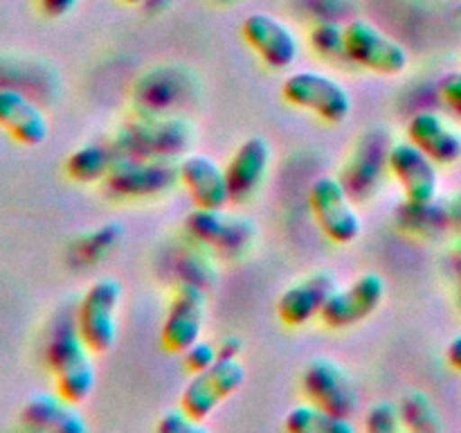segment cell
I'll return each instance as SVG.
<instances>
[{
  "label": "cell",
  "instance_id": "6da1fadb",
  "mask_svg": "<svg viewBox=\"0 0 461 433\" xmlns=\"http://www.w3.org/2000/svg\"><path fill=\"white\" fill-rule=\"evenodd\" d=\"M196 131L183 117L147 115L120 126L111 138L120 156L140 158H183L189 153Z\"/></svg>",
  "mask_w": 461,
  "mask_h": 433
},
{
  "label": "cell",
  "instance_id": "7a4b0ae2",
  "mask_svg": "<svg viewBox=\"0 0 461 433\" xmlns=\"http://www.w3.org/2000/svg\"><path fill=\"white\" fill-rule=\"evenodd\" d=\"M90 352L75 323L59 325L50 336L45 359L57 382V392L72 404H81L95 391L97 373Z\"/></svg>",
  "mask_w": 461,
  "mask_h": 433
},
{
  "label": "cell",
  "instance_id": "3957f363",
  "mask_svg": "<svg viewBox=\"0 0 461 433\" xmlns=\"http://www.w3.org/2000/svg\"><path fill=\"white\" fill-rule=\"evenodd\" d=\"M104 183L122 198L158 197L180 183V158L120 156Z\"/></svg>",
  "mask_w": 461,
  "mask_h": 433
},
{
  "label": "cell",
  "instance_id": "277c9868",
  "mask_svg": "<svg viewBox=\"0 0 461 433\" xmlns=\"http://www.w3.org/2000/svg\"><path fill=\"white\" fill-rule=\"evenodd\" d=\"M288 104L313 113L329 124H340L351 113V95L333 77L318 70L293 72L282 86Z\"/></svg>",
  "mask_w": 461,
  "mask_h": 433
},
{
  "label": "cell",
  "instance_id": "5b68a950",
  "mask_svg": "<svg viewBox=\"0 0 461 433\" xmlns=\"http://www.w3.org/2000/svg\"><path fill=\"white\" fill-rule=\"evenodd\" d=\"M122 302V284L102 278L88 287L77 309V329L93 352H108L117 341V309Z\"/></svg>",
  "mask_w": 461,
  "mask_h": 433
},
{
  "label": "cell",
  "instance_id": "8992f818",
  "mask_svg": "<svg viewBox=\"0 0 461 433\" xmlns=\"http://www.w3.org/2000/svg\"><path fill=\"white\" fill-rule=\"evenodd\" d=\"M309 203L320 228L331 242L351 244L363 233V221L349 198L345 183L333 176H320L309 189Z\"/></svg>",
  "mask_w": 461,
  "mask_h": 433
},
{
  "label": "cell",
  "instance_id": "52a82bcc",
  "mask_svg": "<svg viewBox=\"0 0 461 433\" xmlns=\"http://www.w3.org/2000/svg\"><path fill=\"white\" fill-rule=\"evenodd\" d=\"M302 391L309 401L322 406L338 418L351 419L358 410V388L340 364L318 356L302 370Z\"/></svg>",
  "mask_w": 461,
  "mask_h": 433
},
{
  "label": "cell",
  "instance_id": "ba28073f",
  "mask_svg": "<svg viewBox=\"0 0 461 433\" xmlns=\"http://www.w3.org/2000/svg\"><path fill=\"white\" fill-rule=\"evenodd\" d=\"M187 230L196 242L225 257L246 255L255 242V226L241 215H230L223 207H196L187 216Z\"/></svg>",
  "mask_w": 461,
  "mask_h": 433
},
{
  "label": "cell",
  "instance_id": "9c48e42d",
  "mask_svg": "<svg viewBox=\"0 0 461 433\" xmlns=\"http://www.w3.org/2000/svg\"><path fill=\"white\" fill-rule=\"evenodd\" d=\"M246 383V365L239 359H219L210 368L194 373L180 395V406L192 418L207 419L228 397Z\"/></svg>",
  "mask_w": 461,
  "mask_h": 433
},
{
  "label": "cell",
  "instance_id": "30bf717a",
  "mask_svg": "<svg viewBox=\"0 0 461 433\" xmlns=\"http://www.w3.org/2000/svg\"><path fill=\"white\" fill-rule=\"evenodd\" d=\"M347 59L378 75H401L408 68L410 54L396 39L372 23L356 18L345 25Z\"/></svg>",
  "mask_w": 461,
  "mask_h": 433
},
{
  "label": "cell",
  "instance_id": "8fae6325",
  "mask_svg": "<svg viewBox=\"0 0 461 433\" xmlns=\"http://www.w3.org/2000/svg\"><path fill=\"white\" fill-rule=\"evenodd\" d=\"M385 300V280L378 273H363L347 287H338L324 305L322 323L331 329H347L363 323Z\"/></svg>",
  "mask_w": 461,
  "mask_h": 433
},
{
  "label": "cell",
  "instance_id": "7c38bea8",
  "mask_svg": "<svg viewBox=\"0 0 461 433\" xmlns=\"http://www.w3.org/2000/svg\"><path fill=\"white\" fill-rule=\"evenodd\" d=\"M387 165L412 206H430L439 192L437 162L417 144L403 140L387 152Z\"/></svg>",
  "mask_w": 461,
  "mask_h": 433
},
{
  "label": "cell",
  "instance_id": "4fadbf2b",
  "mask_svg": "<svg viewBox=\"0 0 461 433\" xmlns=\"http://www.w3.org/2000/svg\"><path fill=\"white\" fill-rule=\"evenodd\" d=\"M241 34L246 43L259 54L261 61L268 63L275 70H286L297 61L300 41H297L295 32L273 14H250L243 21Z\"/></svg>",
  "mask_w": 461,
  "mask_h": 433
},
{
  "label": "cell",
  "instance_id": "5bb4252c",
  "mask_svg": "<svg viewBox=\"0 0 461 433\" xmlns=\"http://www.w3.org/2000/svg\"><path fill=\"white\" fill-rule=\"evenodd\" d=\"M203 325H205V291L192 284H180L162 323V347L174 355H183L201 338Z\"/></svg>",
  "mask_w": 461,
  "mask_h": 433
},
{
  "label": "cell",
  "instance_id": "9a60e30c",
  "mask_svg": "<svg viewBox=\"0 0 461 433\" xmlns=\"http://www.w3.org/2000/svg\"><path fill=\"white\" fill-rule=\"evenodd\" d=\"M340 287L338 284V275L333 271H315V273L306 275V278L297 280L295 284L286 289L277 300V314L282 323L288 327H302V325L311 323L315 316L322 314L324 305L333 291Z\"/></svg>",
  "mask_w": 461,
  "mask_h": 433
},
{
  "label": "cell",
  "instance_id": "2e32d148",
  "mask_svg": "<svg viewBox=\"0 0 461 433\" xmlns=\"http://www.w3.org/2000/svg\"><path fill=\"white\" fill-rule=\"evenodd\" d=\"M270 167V147L264 138L243 140L225 165L230 201L243 203L257 194Z\"/></svg>",
  "mask_w": 461,
  "mask_h": 433
},
{
  "label": "cell",
  "instance_id": "e0dca14e",
  "mask_svg": "<svg viewBox=\"0 0 461 433\" xmlns=\"http://www.w3.org/2000/svg\"><path fill=\"white\" fill-rule=\"evenodd\" d=\"M180 183L187 188L196 207H225L230 203L225 167L205 153L189 152L180 158Z\"/></svg>",
  "mask_w": 461,
  "mask_h": 433
},
{
  "label": "cell",
  "instance_id": "ac0fdd59",
  "mask_svg": "<svg viewBox=\"0 0 461 433\" xmlns=\"http://www.w3.org/2000/svg\"><path fill=\"white\" fill-rule=\"evenodd\" d=\"M0 129L7 131L16 143L36 147L50 134L48 115L21 90L0 88Z\"/></svg>",
  "mask_w": 461,
  "mask_h": 433
},
{
  "label": "cell",
  "instance_id": "d6986e66",
  "mask_svg": "<svg viewBox=\"0 0 461 433\" xmlns=\"http://www.w3.org/2000/svg\"><path fill=\"white\" fill-rule=\"evenodd\" d=\"M21 419L25 427L36 431L52 433H84L88 431V422L84 419L77 404L68 401L63 395L52 392H36L23 404Z\"/></svg>",
  "mask_w": 461,
  "mask_h": 433
},
{
  "label": "cell",
  "instance_id": "ffe728a7",
  "mask_svg": "<svg viewBox=\"0 0 461 433\" xmlns=\"http://www.w3.org/2000/svg\"><path fill=\"white\" fill-rule=\"evenodd\" d=\"M408 140L428 153L437 165H455L461 161V134L439 113L419 111L408 122Z\"/></svg>",
  "mask_w": 461,
  "mask_h": 433
},
{
  "label": "cell",
  "instance_id": "44dd1931",
  "mask_svg": "<svg viewBox=\"0 0 461 433\" xmlns=\"http://www.w3.org/2000/svg\"><path fill=\"white\" fill-rule=\"evenodd\" d=\"M120 153L115 152L113 143H90L75 149L66 161V171L77 183H97L104 180L115 165Z\"/></svg>",
  "mask_w": 461,
  "mask_h": 433
},
{
  "label": "cell",
  "instance_id": "7402d4cb",
  "mask_svg": "<svg viewBox=\"0 0 461 433\" xmlns=\"http://www.w3.org/2000/svg\"><path fill=\"white\" fill-rule=\"evenodd\" d=\"M284 428L288 433H354L351 419L338 418L313 401L293 406L284 419Z\"/></svg>",
  "mask_w": 461,
  "mask_h": 433
},
{
  "label": "cell",
  "instance_id": "603a6c76",
  "mask_svg": "<svg viewBox=\"0 0 461 433\" xmlns=\"http://www.w3.org/2000/svg\"><path fill=\"white\" fill-rule=\"evenodd\" d=\"M401 422L405 428H412L419 433H439L444 428L439 418V410L432 404L430 397L421 391H410L401 400Z\"/></svg>",
  "mask_w": 461,
  "mask_h": 433
},
{
  "label": "cell",
  "instance_id": "cb8c5ba5",
  "mask_svg": "<svg viewBox=\"0 0 461 433\" xmlns=\"http://www.w3.org/2000/svg\"><path fill=\"white\" fill-rule=\"evenodd\" d=\"M311 48L324 59H347L345 27L336 21H320L309 34ZM349 61V59H347Z\"/></svg>",
  "mask_w": 461,
  "mask_h": 433
},
{
  "label": "cell",
  "instance_id": "d4e9b609",
  "mask_svg": "<svg viewBox=\"0 0 461 433\" xmlns=\"http://www.w3.org/2000/svg\"><path fill=\"white\" fill-rule=\"evenodd\" d=\"M401 427V409L392 401H378L365 415V428L369 433H396Z\"/></svg>",
  "mask_w": 461,
  "mask_h": 433
},
{
  "label": "cell",
  "instance_id": "484cf974",
  "mask_svg": "<svg viewBox=\"0 0 461 433\" xmlns=\"http://www.w3.org/2000/svg\"><path fill=\"white\" fill-rule=\"evenodd\" d=\"M158 431L162 433H205L207 428L203 427L201 419L192 418L187 410L180 406V409L167 410L165 415L158 422Z\"/></svg>",
  "mask_w": 461,
  "mask_h": 433
},
{
  "label": "cell",
  "instance_id": "4316f807",
  "mask_svg": "<svg viewBox=\"0 0 461 433\" xmlns=\"http://www.w3.org/2000/svg\"><path fill=\"white\" fill-rule=\"evenodd\" d=\"M183 355H185V365H187V370H192V373H201V370L210 368V365H214L216 361H219V347H216L214 343L198 338V341L194 343V345H189Z\"/></svg>",
  "mask_w": 461,
  "mask_h": 433
},
{
  "label": "cell",
  "instance_id": "83f0119b",
  "mask_svg": "<svg viewBox=\"0 0 461 433\" xmlns=\"http://www.w3.org/2000/svg\"><path fill=\"white\" fill-rule=\"evenodd\" d=\"M122 235V228L115 224H108V226H102V228L97 230V233H90L88 237L81 242V253L84 255L90 257H97V255H104V251H108L111 248V244H115V239Z\"/></svg>",
  "mask_w": 461,
  "mask_h": 433
},
{
  "label": "cell",
  "instance_id": "f1b7e54d",
  "mask_svg": "<svg viewBox=\"0 0 461 433\" xmlns=\"http://www.w3.org/2000/svg\"><path fill=\"white\" fill-rule=\"evenodd\" d=\"M439 93L444 97V102L453 108L461 120V72H450L441 79Z\"/></svg>",
  "mask_w": 461,
  "mask_h": 433
},
{
  "label": "cell",
  "instance_id": "f546056e",
  "mask_svg": "<svg viewBox=\"0 0 461 433\" xmlns=\"http://www.w3.org/2000/svg\"><path fill=\"white\" fill-rule=\"evenodd\" d=\"M79 0H39V7L45 16L50 18H63L77 7Z\"/></svg>",
  "mask_w": 461,
  "mask_h": 433
},
{
  "label": "cell",
  "instance_id": "4dcf8cb0",
  "mask_svg": "<svg viewBox=\"0 0 461 433\" xmlns=\"http://www.w3.org/2000/svg\"><path fill=\"white\" fill-rule=\"evenodd\" d=\"M216 347H219V359H239V355H241V341L234 336L225 338Z\"/></svg>",
  "mask_w": 461,
  "mask_h": 433
},
{
  "label": "cell",
  "instance_id": "1f68e13d",
  "mask_svg": "<svg viewBox=\"0 0 461 433\" xmlns=\"http://www.w3.org/2000/svg\"><path fill=\"white\" fill-rule=\"evenodd\" d=\"M446 359L453 365L455 370H461V334L455 336L453 341L448 343V350H446Z\"/></svg>",
  "mask_w": 461,
  "mask_h": 433
},
{
  "label": "cell",
  "instance_id": "d6a6232c",
  "mask_svg": "<svg viewBox=\"0 0 461 433\" xmlns=\"http://www.w3.org/2000/svg\"><path fill=\"white\" fill-rule=\"evenodd\" d=\"M174 3V0H147V9L149 12H162V9H167L169 5Z\"/></svg>",
  "mask_w": 461,
  "mask_h": 433
},
{
  "label": "cell",
  "instance_id": "836d02e7",
  "mask_svg": "<svg viewBox=\"0 0 461 433\" xmlns=\"http://www.w3.org/2000/svg\"><path fill=\"white\" fill-rule=\"evenodd\" d=\"M124 3L126 5H144V3H147V0H124Z\"/></svg>",
  "mask_w": 461,
  "mask_h": 433
},
{
  "label": "cell",
  "instance_id": "e575fe53",
  "mask_svg": "<svg viewBox=\"0 0 461 433\" xmlns=\"http://www.w3.org/2000/svg\"><path fill=\"white\" fill-rule=\"evenodd\" d=\"M216 3H221V5H230V3H237V0H216Z\"/></svg>",
  "mask_w": 461,
  "mask_h": 433
}]
</instances>
